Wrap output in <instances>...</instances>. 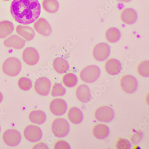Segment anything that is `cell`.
Instances as JSON below:
<instances>
[{
    "instance_id": "obj_1",
    "label": "cell",
    "mask_w": 149,
    "mask_h": 149,
    "mask_svg": "<svg viewBox=\"0 0 149 149\" xmlns=\"http://www.w3.org/2000/svg\"><path fill=\"white\" fill-rule=\"evenodd\" d=\"M10 12L17 22L30 24L39 18L40 4L38 0H14L11 5Z\"/></svg>"
},
{
    "instance_id": "obj_2",
    "label": "cell",
    "mask_w": 149,
    "mask_h": 149,
    "mask_svg": "<svg viewBox=\"0 0 149 149\" xmlns=\"http://www.w3.org/2000/svg\"><path fill=\"white\" fill-rule=\"evenodd\" d=\"M21 69V62L19 59L15 57L7 58L2 65L3 72L9 76H16L20 73Z\"/></svg>"
},
{
    "instance_id": "obj_3",
    "label": "cell",
    "mask_w": 149,
    "mask_h": 149,
    "mask_svg": "<svg viewBox=\"0 0 149 149\" xmlns=\"http://www.w3.org/2000/svg\"><path fill=\"white\" fill-rule=\"evenodd\" d=\"M70 126L66 119L58 118L54 120L52 124V130L55 136L64 138L69 134Z\"/></svg>"
},
{
    "instance_id": "obj_4",
    "label": "cell",
    "mask_w": 149,
    "mask_h": 149,
    "mask_svg": "<svg viewBox=\"0 0 149 149\" xmlns=\"http://www.w3.org/2000/svg\"><path fill=\"white\" fill-rule=\"evenodd\" d=\"M101 70L96 65H90L85 67L81 71L80 77L86 83H92L97 80L100 77Z\"/></svg>"
},
{
    "instance_id": "obj_5",
    "label": "cell",
    "mask_w": 149,
    "mask_h": 149,
    "mask_svg": "<svg viewBox=\"0 0 149 149\" xmlns=\"http://www.w3.org/2000/svg\"><path fill=\"white\" fill-rule=\"evenodd\" d=\"M95 116L96 120L100 122H111L114 118L115 112L110 107L104 106L98 108L95 111Z\"/></svg>"
},
{
    "instance_id": "obj_6",
    "label": "cell",
    "mask_w": 149,
    "mask_h": 149,
    "mask_svg": "<svg viewBox=\"0 0 149 149\" xmlns=\"http://www.w3.org/2000/svg\"><path fill=\"white\" fill-rule=\"evenodd\" d=\"M21 139L20 133L15 129H8L3 133V141L6 144L11 147L19 145Z\"/></svg>"
},
{
    "instance_id": "obj_7",
    "label": "cell",
    "mask_w": 149,
    "mask_h": 149,
    "mask_svg": "<svg viewBox=\"0 0 149 149\" xmlns=\"http://www.w3.org/2000/svg\"><path fill=\"white\" fill-rule=\"evenodd\" d=\"M120 85L125 92L128 94H132L138 88V81L133 76L125 75L120 79Z\"/></svg>"
},
{
    "instance_id": "obj_8",
    "label": "cell",
    "mask_w": 149,
    "mask_h": 149,
    "mask_svg": "<svg viewBox=\"0 0 149 149\" xmlns=\"http://www.w3.org/2000/svg\"><path fill=\"white\" fill-rule=\"evenodd\" d=\"M24 135L28 141L36 142L40 141L43 136L40 128L34 125H27L24 130Z\"/></svg>"
},
{
    "instance_id": "obj_9",
    "label": "cell",
    "mask_w": 149,
    "mask_h": 149,
    "mask_svg": "<svg viewBox=\"0 0 149 149\" xmlns=\"http://www.w3.org/2000/svg\"><path fill=\"white\" fill-rule=\"evenodd\" d=\"M110 47L106 43H100L95 46L93 50V56L96 60L103 61L109 56Z\"/></svg>"
},
{
    "instance_id": "obj_10",
    "label": "cell",
    "mask_w": 149,
    "mask_h": 149,
    "mask_svg": "<svg viewBox=\"0 0 149 149\" xmlns=\"http://www.w3.org/2000/svg\"><path fill=\"white\" fill-rule=\"evenodd\" d=\"M51 82L47 77H43L37 79L35 83V91L42 96L49 95L51 88Z\"/></svg>"
},
{
    "instance_id": "obj_11",
    "label": "cell",
    "mask_w": 149,
    "mask_h": 149,
    "mask_svg": "<svg viewBox=\"0 0 149 149\" xmlns=\"http://www.w3.org/2000/svg\"><path fill=\"white\" fill-rule=\"evenodd\" d=\"M49 109L53 114L61 116L66 113L68 105L65 100L57 98L52 101L50 104Z\"/></svg>"
},
{
    "instance_id": "obj_12",
    "label": "cell",
    "mask_w": 149,
    "mask_h": 149,
    "mask_svg": "<svg viewBox=\"0 0 149 149\" xmlns=\"http://www.w3.org/2000/svg\"><path fill=\"white\" fill-rule=\"evenodd\" d=\"M22 56L25 63L31 66L36 65L40 60V55L38 51L33 47L26 48L23 50Z\"/></svg>"
},
{
    "instance_id": "obj_13",
    "label": "cell",
    "mask_w": 149,
    "mask_h": 149,
    "mask_svg": "<svg viewBox=\"0 0 149 149\" xmlns=\"http://www.w3.org/2000/svg\"><path fill=\"white\" fill-rule=\"evenodd\" d=\"M33 26L36 32L43 36H49L52 32V29L49 23L43 17L38 19Z\"/></svg>"
},
{
    "instance_id": "obj_14",
    "label": "cell",
    "mask_w": 149,
    "mask_h": 149,
    "mask_svg": "<svg viewBox=\"0 0 149 149\" xmlns=\"http://www.w3.org/2000/svg\"><path fill=\"white\" fill-rule=\"evenodd\" d=\"M122 67L120 61L112 58L108 60L105 64V69L107 73L112 76L116 75L120 73Z\"/></svg>"
},
{
    "instance_id": "obj_15",
    "label": "cell",
    "mask_w": 149,
    "mask_h": 149,
    "mask_svg": "<svg viewBox=\"0 0 149 149\" xmlns=\"http://www.w3.org/2000/svg\"><path fill=\"white\" fill-rule=\"evenodd\" d=\"M4 45L6 47H13L16 49H21L24 47L25 41L17 35H13L4 41Z\"/></svg>"
},
{
    "instance_id": "obj_16",
    "label": "cell",
    "mask_w": 149,
    "mask_h": 149,
    "mask_svg": "<svg viewBox=\"0 0 149 149\" xmlns=\"http://www.w3.org/2000/svg\"><path fill=\"white\" fill-rule=\"evenodd\" d=\"M138 14L134 9L128 8L122 11L120 18L123 22L126 24L132 25L138 19Z\"/></svg>"
},
{
    "instance_id": "obj_17",
    "label": "cell",
    "mask_w": 149,
    "mask_h": 149,
    "mask_svg": "<svg viewBox=\"0 0 149 149\" xmlns=\"http://www.w3.org/2000/svg\"><path fill=\"white\" fill-rule=\"evenodd\" d=\"M76 94L77 99L82 103H87L91 99L90 89L86 85L79 86L77 88Z\"/></svg>"
},
{
    "instance_id": "obj_18",
    "label": "cell",
    "mask_w": 149,
    "mask_h": 149,
    "mask_svg": "<svg viewBox=\"0 0 149 149\" xmlns=\"http://www.w3.org/2000/svg\"><path fill=\"white\" fill-rule=\"evenodd\" d=\"M16 31L19 36L28 41L33 40L35 37V31L33 28L29 26H17L16 28Z\"/></svg>"
},
{
    "instance_id": "obj_19",
    "label": "cell",
    "mask_w": 149,
    "mask_h": 149,
    "mask_svg": "<svg viewBox=\"0 0 149 149\" xmlns=\"http://www.w3.org/2000/svg\"><path fill=\"white\" fill-rule=\"evenodd\" d=\"M92 131L95 138L98 139H106L109 134V129L107 125L104 124H99L95 125Z\"/></svg>"
},
{
    "instance_id": "obj_20",
    "label": "cell",
    "mask_w": 149,
    "mask_h": 149,
    "mask_svg": "<svg viewBox=\"0 0 149 149\" xmlns=\"http://www.w3.org/2000/svg\"><path fill=\"white\" fill-rule=\"evenodd\" d=\"M52 65L53 69L58 74L66 73L70 68V65L68 61L61 57L55 58L53 61Z\"/></svg>"
},
{
    "instance_id": "obj_21",
    "label": "cell",
    "mask_w": 149,
    "mask_h": 149,
    "mask_svg": "<svg viewBox=\"0 0 149 149\" xmlns=\"http://www.w3.org/2000/svg\"><path fill=\"white\" fill-rule=\"evenodd\" d=\"M68 117L70 121L73 124H79L83 120V113L79 108L72 107L69 109Z\"/></svg>"
},
{
    "instance_id": "obj_22",
    "label": "cell",
    "mask_w": 149,
    "mask_h": 149,
    "mask_svg": "<svg viewBox=\"0 0 149 149\" xmlns=\"http://www.w3.org/2000/svg\"><path fill=\"white\" fill-rule=\"evenodd\" d=\"M15 27L12 22L5 20L0 22V38L4 39L11 34Z\"/></svg>"
},
{
    "instance_id": "obj_23",
    "label": "cell",
    "mask_w": 149,
    "mask_h": 149,
    "mask_svg": "<svg viewBox=\"0 0 149 149\" xmlns=\"http://www.w3.org/2000/svg\"><path fill=\"white\" fill-rule=\"evenodd\" d=\"M29 119L32 123L42 125L46 120V115L42 111L34 110L31 111L29 114Z\"/></svg>"
},
{
    "instance_id": "obj_24",
    "label": "cell",
    "mask_w": 149,
    "mask_h": 149,
    "mask_svg": "<svg viewBox=\"0 0 149 149\" xmlns=\"http://www.w3.org/2000/svg\"><path fill=\"white\" fill-rule=\"evenodd\" d=\"M121 33L119 29L116 27H111L107 30L105 33L107 40L110 43L117 42L120 39Z\"/></svg>"
},
{
    "instance_id": "obj_25",
    "label": "cell",
    "mask_w": 149,
    "mask_h": 149,
    "mask_svg": "<svg viewBox=\"0 0 149 149\" xmlns=\"http://www.w3.org/2000/svg\"><path fill=\"white\" fill-rule=\"evenodd\" d=\"M43 9L48 13L54 14L59 9V3L57 0H44L42 2Z\"/></svg>"
},
{
    "instance_id": "obj_26",
    "label": "cell",
    "mask_w": 149,
    "mask_h": 149,
    "mask_svg": "<svg viewBox=\"0 0 149 149\" xmlns=\"http://www.w3.org/2000/svg\"><path fill=\"white\" fill-rule=\"evenodd\" d=\"M77 77L73 73H68L64 75L62 79L64 84L68 87H73L75 86L77 83Z\"/></svg>"
},
{
    "instance_id": "obj_27",
    "label": "cell",
    "mask_w": 149,
    "mask_h": 149,
    "mask_svg": "<svg viewBox=\"0 0 149 149\" xmlns=\"http://www.w3.org/2000/svg\"><path fill=\"white\" fill-rule=\"evenodd\" d=\"M137 71L141 76L148 77L149 76V61H144L141 62L138 65Z\"/></svg>"
},
{
    "instance_id": "obj_28",
    "label": "cell",
    "mask_w": 149,
    "mask_h": 149,
    "mask_svg": "<svg viewBox=\"0 0 149 149\" xmlns=\"http://www.w3.org/2000/svg\"><path fill=\"white\" fill-rule=\"evenodd\" d=\"M66 93V89L59 83H55L52 87L51 91L52 96L53 97L56 96H62Z\"/></svg>"
},
{
    "instance_id": "obj_29",
    "label": "cell",
    "mask_w": 149,
    "mask_h": 149,
    "mask_svg": "<svg viewBox=\"0 0 149 149\" xmlns=\"http://www.w3.org/2000/svg\"><path fill=\"white\" fill-rule=\"evenodd\" d=\"M18 85L22 90L27 91L30 90L32 87V81L27 77H21L18 81Z\"/></svg>"
},
{
    "instance_id": "obj_30",
    "label": "cell",
    "mask_w": 149,
    "mask_h": 149,
    "mask_svg": "<svg viewBox=\"0 0 149 149\" xmlns=\"http://www.w3.org/2000/svg\"><path fill=\"white\" fill-rule=\"evenodd\" d=\"M116 146L118 149H130L132 146L129 140L123 138H120L117 140Z\"/></svg>"
},
{
    "instance_id": "obj_31",
    "label": "cell",
    "mask_w": 149,
    "mask_h": 149,
    "mask_svg": "<svg viewBox=\"0 0 149 149\" xmlns=\"http://www.w3.org/2000/svg\"><path fill=\"white\" fill-rule=\"evenodd\" d=\"M54 148L55 149H70L71 147L69 144L66 141L59 140L56 142Z\"/></svg>"
},
{
    "instance_id": "obj_32",
    "label": "cell",
    "mask_w": 149,
    "mask_h": 149,
    "mask_svg": "<svg viewBox=\"0 0 149 149\" xmlns=\"http://www.w3.org/2000/svg\"><path fill=\"white\" fill-rule=\"evenodd\" d=\"M142 133L140 132H136L132 136L131 140L134 144H136L139 142L142 138Z\"/></svg>"
},
{
    "instance_id": "obj_33",
    "label": "cell",
    "mask_w": 149,
    "mask_h": 149,
    "mask_svg": "<svg viewBox=\"0 0 149 149\" xmlns=\"http://www.w3.org/2000/svg\"><path fill=\"white\" fill-rule=\"evenodd\" d=\"M33 149H48L49 147L45 143H42L40 142L37 144L34 147H33Z\"/></svg>"
},
{
    "instance_id": "obj_34",
    "label": "cell",
    "mask_w": 149,
    "mask_h": 149,
    "mask_svg": "<svg viewBox=\"0 0 149 149\" xmlns=\"http://www.w3.org/2000/svg\"><path fill=\"white\" fill-rule=\"evenodd\" d=\"M117 1H121V2H125V3H128L131 1L132 0H116Z\"/></svg>"
},
{
    "instance_id": "obj_35",
    "label": "cell",
    "mask_w": 149,
    "mask_h": 149,
    "mask_svg": "<svg viewBox=\"0 0 149 149\" xmlns=\"http://www.w3.org/2000/svg\"><path fill=\"white\" fill-rule=\"evenodd\" d=\"M3 95H2V94L1 93V92L0 91V104L1 103V102H2V100H3Z\"/></svg>"
},
{
    "instance_id": "obj_36",
    "label": "cell",
    "mask_w": 149,
    "mask_h": 149,
    "mask_svg": "<svg viewBox=\"0 0 149 149\" xmlns=\"http://www.w3.org/2000/svg\"><path fill=\"white\" fill-rule=\"evenodd\" d=\"M3 1H10V0H3Z\"/></svg>"
},
{
    "instance_id": "obj_37",
    "label": "cell",
    "mask_w": 149,
    "mask_h": 149,
    "mask_svg": "<svg viewBox=\"0 0 149 149\" xmlns=\"http://www.w3.org/2000/svg\"><path fill=\"white\" fill-rule=\"evenodd\" d=\"M1 125H0V132H1Z\"/></svg>"
}]
</instances>
